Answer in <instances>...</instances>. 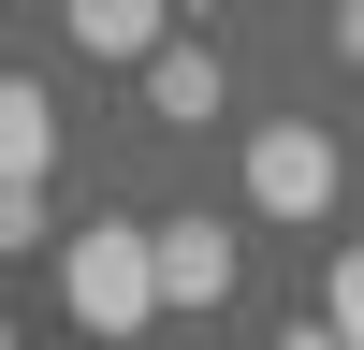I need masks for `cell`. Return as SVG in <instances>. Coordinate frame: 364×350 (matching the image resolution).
I'll use <instances>...</instances> for the list:
<instances>
[{
	"instance_id": "1",
	"label": "cell",
	"mask_w": 364,
	"mask_h": 350,
	"mask_svg": "<svg viewBox=\"0 0 364 350\" xmlns=\"http://www.w3.org/2000/svg\"><path fill=\"white\" fill-rule=\"evenodd\" d=\"M58 307H73V336L132 350L146 321H161V262H146V233H132V219H87L73 248H58Z\"/></svg>"
},
{
	"instance_id": "2",
	"label": "cell",
	"mask_w": 364,
	"mask_h": 350,
	"mask_svg": "<svg viewBox=\"0 0 364 350\" xmlns=\"http://www.w3.org/2000/svg\"><path fill=\"white\" fill-rule=\"evenodd\" d=\"M248 219H336V132L321 117H262L248 132Z\"/></svg>"
},
{
	"instance_id": "3",
	"label": "cell",
	"mask_w": 364,
	"mask_h": 350,
	"mask_svg": "<svg viewBox=\"0 0 364 350\" xmlns=\"http://www.w3.org/2000/svg\"><path fill=\"white\" fill-rule=\"evenodd\" d=\"M146 262H161V307H233V233L219 219H146Z\"/></svg>"
},
{
	"instance_id": "4",
	"label": "cell",
	"mask_w": 364,
	"mask_h": 350,
	"mask_svg": "<svg viewBox=\"0 0 364 350\" xmlns=\"http://www.w3.org/2000/svg\"><path fill=\"white\" fill-rule=\"evenodd\" d=\"M132 73H146V117H161V132H204V117H219V44H175L161 29Z\"/></svg>"
},
{
	"instance_id": "5",
	"label": "cell",
	"mask_w": 364,
	"mask_h": 350,
	"mask_svg": "<svg viewBox=\"0 0 364 350\" xmlns=\"http://www.w3.org/2000/svg\"><path fill=\"white\" fill-rule=\"evenodd\" d=\"M58 29H73V44L102 58V73H132V58L175 29V0H58Z\"/></svg>"
},
{
	"instance_id": "6",
	"label": "cell",
	"mask_w": 364,
	"mask_h": 350,
	"mask_svg": "<svg viewBox=\"0 0 364 350\" xmlns=\"http://www.w3.org/2000/svg\"><path fill=\"white\" fill-rule=\"evenodd\" d=\"M58 161V117H44V88L29 73H0V175H44Z\"/></svg>"
},
{
	"instance_id": "7",
	"label": "cell",
	"mask_w": 364,
	"mask_h": 350,
	"mask_svg": "<svg viewBox=\"0 0 364 350\" xmlns=\"http://www.w3.org/2000/svg\"><path fill=\"white\" fill-rule=\"evenodd\" d=\"M321 321L364 350V233H336V248H321Z\"/></svg>"
},
{
	"instance_id": "8",
	"label": "cell",
	"mask_w": 364,
	"mask_h": 350,
	"mask_svg": "<svg viewBox=\"0 0 364 350\" xmlns=\"http://www.w3.org/2000/svg\"><path fill=\"white\" fill-rule=\"evenodd\" d=\"M44 248V175H0V262Z\"/></svg>"
},
{
	"instance_id": "9",
	"label": "cell",
	"mask_w": 364,
	"mask_h": 350,
	"mask_svg": "<svg viewBox=\"0 0 364 350\" xmlns=\"http://www.w3.org/2000/svg\"><path fill=\"white\" fill-rule=\"evenodd\" d=\"M336 58H350V73H364V0H336Z\"/></svg>"
},
{
	"instance_id": "10",
	"label": "cell",
	"mask_w": 364,
	"mask_h": 350,
	"mask_svg": "<svg viewBox=\"0 0 364 350\" xmlns=\"http://www.w3.org/2000/svg\"><path fill=\"white\" fill-rule=\"evenodd\" d=\"M277 350H350V336H336V321H291V336H277Z\"/></svg>"
},
{
	"instance_id": "11",
	"label": "cell",
	"mask_w": 364,
	"mask_h": 350,
	"mask_svg": "<svg viewBox=\"0 0 364 350\" xmlns=\"http://www.w3.org/2000/svg\"><path fill=\"white\" fill-rule=\"evenodd\" d=\"M175 15H219V0H175Z\"/></svg>"
},
{
	"instance_id": "12",
	"label": "cell",
	"mask_w": 364,
	"mask_h": 350,
	"mask_svg": "<svg viewBox=\"0 0 364 350\" xmlns=\"http://www.w3.org/2000/svg\"><path fill=\"white\" fill-rule=\"evenodd\" d=\"M0 350H15V321H0Z\"/></svg>"
}]
</instances>
